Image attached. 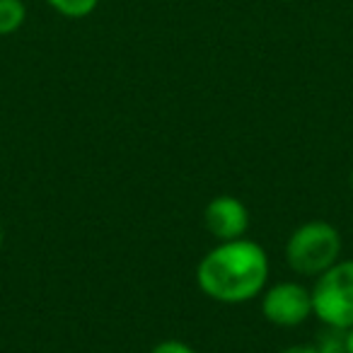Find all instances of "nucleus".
<instances>
[{
    "instance_id": "1",
    "label": "nucleus",
    "mask_w": 353,
    "mask_h": 353,
    "mask_svg": "<svg viewBox=\"0 0 353 353\" xmlns=\"http://www.w3.org/2000/svg\"><path fill=\"white\" fill-rule=\"evenodd\" d=\"M269 254L254 240L218 242L196 266V285L223 305H245L259 298L269 281Z\"/></svg>"
},
{
    "instance_id": "2",
    "label": "nucleus",
    "mask_w": 353,
    "mask_h": 353,
    "mask_svg": "<svg viewBox=\"0 0 353 353\" xmlns=\"http://www.w3.org/2000/svg\"><path fill=\"white\" fill-rule=\"evenodd\" d=\"M283 256L298 276L317 279L341 259V232L327 221H307L290 232Z\"/></svg>"
},
{
    "instance_id": "3",
    "label": "nucleus",
    "mask_w": 353,
    "mask_h": 353,
    "mask_svg": "<svg viewBox=\"0 0 353 353\" xmlns=\"http://www.w3.org/2000/svg\"><path fill=\"white\" fill-rule=\"evenodd\" d=\"M312 312L329 329L353 327V259H339L314 279Z\"/></svg>"
},
{
    "instance_id": "4",
    "label": "nucleus",
    "mask_w": 353,
    "mask_h": 353,
    "mask_svg": "<svg viewBox=\"0 0 353 353\" xmlns=\"http://www.w3.org/2000/svg\"><path fill=\"white\" fill-rule=\"evenodd\" d=\"M261 314L276 327H300L312 317V290L298 281H281L261 293Z\"/></svg>"
},
{
    "instance_id": "5",
    "label": "nucleus",
    "mask_w": 353,
    "mask_h": 353,
    "mask_svg": "<svg viewBox=\"0 0 353 353\" xmlns=\"http://www.w3.org/2000/svg\"><path fill=\"white\" fill-rule=\"evenodd\" d=\"M203 225L208 235L216 237L218 242L240 240L250 230V208L230 194L213 196L203 208Z\"/></svg>"
},
{
    "instance_id": "6",
    "label": "nucleus",
    "mask_w": 353,
    "mask_h": 353,
    "mask_svg": "<svg viewBox=\"0 0 353 353\" xmlns=\"http://www.w3.org/2000/svg\"><path fill=\"white\" fill-rule=\"evenodd\" d=\"M27 8L22 0H0V37H10L25 25Z\"/></svg>"
},
{
    "instance_id": "7",
    "label": "nucleus",
    "mask_w": 353,
    "mask_h": 353,
    "mask_svg": "<svg viewBox=\"0 0 353 353\" xmlns=\"http://www.w3.org/2000/svg\"><path fill=\"white\" fill-rule=\"evenodd\" d=\"M61 17L68 20H83V17L92 15L97 10L99 0H46Z\"/></svg>"
},
{
    "instance_id": "8",
    "label": "nucleus",
    "mask_w": 353,
    "mask_h": 353,
    "mask_svg": "<svg viewBox=\"0 0 353 353\" xmlns=\"http://www.w3.org/2000/svg\"><path fill=\"white\" fill-rule=\"evenodd\" d=\"M150 353H199V351L189 346V343H184V341H176V339H165V341H160L157 346H152Z\"/></svg>"
},
{
    "instance_id": "9",
    "label": "nucleus",
    "mask_w": 353,
    "mask_h": 353,
    "mask_svg": "<svg viewBox=\"0 0 353 353\" xmlns=\"http://www.w3.org/2000/svg\"><path fill=\"white\" fill-rule=\"evenodd\" d=\"M281 353H322V351H319L317 346H288Z\"/></svg>"
},
{
    "instance_id": "10",
    "label": "nucleus",
    "mask_w": 353,
    "mask_h": 353,
    "mask_svg": "<svg viewBox=\"0 0 353 353\" xmlns=\"http://www.w3.org/2000/svg\"><path fill=\"white\" fill-rule=\"evenodd\" d=\"M343 348H346V353H353V327L343 329Z\"/></svg>"
},
{
    "instance_id": "11",
    "label": "nucleus",
    "mask_w": 353,
    "mask_h": 353,
    "mask_svg": "<svg viewBox=\"0 0 353 353\" xmlns=\"http://www.w3.org/2000/svg\"><path fill=\"white\" fill-rule=\"evenodd\" d=\"M3 245H6V230H3V225H0V250H3Z\"/></svg>"
},
{
    "instance_id": "12",
    "label": "nucleus",
    "mask_w": 353,
    "mask_h": 353,
    "mask_svg": "<svg viewBox=\"0 0 353 353\" xmlns=\"http://www.w3.org/2000/svg\"><path fill=\"white\" fill-rule=\"evenodd\" d=\"M348 184H351V189H353V170H351V176H348Z\"/></svg>"
}]
</instances>
